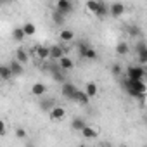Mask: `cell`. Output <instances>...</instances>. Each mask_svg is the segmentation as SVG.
Returning a JSON list of instances; mask_svg holds the SVG:
<instances>
[{
    "label": "cell",
    "mask_w": 147,
    "mask_h": 147,
    "mask_svg": "<svg viewBox=\"0 0 147 147\" xmlns=\"http://www.w3.org/2000/svg\"><path fill=\"white\" fill-rule=\"evenodd\" d=\"M121 83H123V88L126 90V94L130 97H133V99L147 94V87H145L144 80H128V78H123Z\"/></svg>",
    "instance_id": "cell-1"
},
{
    "label": "cell",
    "mask_w": 147,
    "mask_h": 147,
    "mask_svg": "<svg viewBox=\"0 0 147 147\" xmlns=\"http://www.w3.org/2000/svg\"><path fill=\"white\" fill-rule=\"evenodd\" d=\"M55 9L59 12H62L64 16H69L73 11H75V4H73L71 0H57V2H55Z\"/></svg>",
    "instance_id": "cell-5"
},
{
    "label": "cell",
    "mask_w": 147,
    "mask_h": 147,
    "mask_svg": "<svg viewBox=\"0 0 147 147\" xmlns=\"http://www.w3.org/2000/svg\"><path fill=\"white\" fill-rule=\"evenodd\" d=\"M145 76V69L142 66H130L126 69V78L128 80H144Z\"/></svg>",
    "instance_id": "cell-3"
},
{
    "label": "cell",
    "mask_w": 147,
    "mask_h": 147,
    "mask_svg": "<svg viewBox=\"0 0 147 147\" xmlns=\"http://www.w3.org/2000/svg\"><path fill=\"white\" fill-rule=\"evenodd\" d=\"M33 54H35L36 59L47 61V59H49V47H47V45H35V47H33Z\"/></svg>",
    "instance_id": "cell-8"
},
{
    "label": "cell",
    "mask_w": 147,
    "mask_h": 147,
    "mask_svg": "<svg viewBox=\"0 0 147 147\" xmlns=\"http://www.w3.org/2000/svg\"><path fill=\"white\" fill-rule=\"evenodd\" d=\"M97 92H99V88H97V85L94 83V82H88L87 85H85V94L92 99V97H95L97 95Z\"/></svg>",
    "instance_id": "cell-21"
},
{
    "label": "cell",
    "mask_w": 147,
    "mask_h": 147,
    "mask_svg": "<svg viewBox=\"0 0 147 147\" xmlns=\"http://www.w3.org/2000/svg\"><path fill=\"white\" fill-rule=\"evenodd\" d=\"M23 31H24V35L26 36H33L35 33H36V26L33 24V23H30V21H26V23H23Z\"/></svg>",
    "instance_id": "cell-19"
},
{
    "label": "cell",
    "mask_w": 147,
    "mask_h": 147,
    "mask_svg": "<svg viewBox=\"0 0 147 147\" xmlns=\"http://www.w3.org/2000/svg\"><path fill=\"white\" fill-rule=\"evenodd\" d=\"M130 52V45L126 43V42H119L118 45H116V54L118 55H126Z\"/></svg>",
    "instance_id": "cell-25"
},
{
    "label": "cell",
    "mask_w": 147,
    "mask_h": 147,
    "mask_svg": "<svg viewBox=\"0 0 147 147\" xmlns=\"http://www.w3.org/2000/svg\"><path fill=\"white\" fill-rule=\"evenodd\" d=\"M45 92H47V85L45 83H33V87H31V94L35 95V97H42V95H45Z\"/></svg>",
    "instance_id": "cell-14"
},
{
    "label": "cell",
    "mask_w": 147,
    "mask_h": 147,
    "mask_svg": "<svg viewBox=\"0 0 147 147\" xmlns=\"http://www.w3.org/2000/svg\"><path fill=\"white\" fill-rule=\"evenodd\" d=\"M111 71H113V75H114V76H119V75H121V66H119V64H113Z\"/></svg>",
    "instance_id": "cell-30"
},
{
    "label": "cell",
    "mask_w": 147,
    "mask_h": 147,
    "mask_svg": "<svg viewBox=\"0 0 147 147\" xmlns=\"http://www.w3.org/2000/svg\"><path fill=\"white\" fill-rule=\"evenodd\" d=\"M85 125H87V121H85L83 118H78V116H76V118H73V121H71V128L75 130V131H80Z\"/></svg>",
    "instance_id": "cell-20"
},
{
    "label": "cell",
    "mask_w": 147,
    "mask_h": 147,
    "mask_svg": "<svg viewBox=\"0 0 147 147\" xmlns=\"http://www.w3.org/2000/svg\"><path fill=\"white\" fill-rule=\"evenodd\" d=\"M57 64L61 66V69H62V71H71L73 67H75V61H73L71 57H67L66 54H64L62 57H59V59H57Z\"/></svg>",
    "instance_id": "cell-9"
},
{
    "label": "cell",
    "mask_w": 147,
    "mask_h": 147,
    "mask_svg": "<svg viewBox=\"0 0 147 147\" xmlns=\"http://www.w3.org/2000/svg\"><path fill=\"white\" fill-rule=\"evenodd\" d=\"M80 133L83 135V138H87V140H90V138H95L97 137V130L94 128V126H88V125H85L82 130H80Z\"/></svg>",
    "instance_id": "cell-15"
},
{
    "label": "cell",
    "mask_w": 147,
    "mask_h": 147,
    "mask_svg": "<svg viewBox=\"0 0 147 147\" xmlns=\"http://www.w3.org/2000/svg\"><path fill=\"white\" fill-rule=\"evenodd\" d=\"M9 67H11V73H12V76H21L23 73H24V64H21L19 61H11L9 64H7Z\"/></svg>",
    "instance_id": "cell-10"
},
{
    "label": "cell",
    "mask_w": 147,
    "mask_h": 147,
    "mask_svg": "<svg viewBox=\"0 0 147 147\" xmlns=\"http://www.w3.org/2000/svg\"><path fill=\"white\" fill-rule=\"evenodd\" d=\"M24 38H26V35H24V31H23L21 26L12 30V40H14V42H23Z\"/></svg>",
    "instance_id": "cell-23"
},
{
    "label": "cell",
    "mask_w": 147,
    "mask_h": 147,
    "mask_svg": "<svg viewBox=\"0 0 147 147\" xmlns=\"http://www.w3.org/2000/svg\"><path fill=\"white\" fill-rule=\"evenodd\" d=\"M49 73H50V76L54 78V82H59V83L66 82L64 71L61 69V66H59V64H55V62H50V66H49Z\"/></svg>",
    "instance_id": "cell-4"
},
{
    "label": "cell",
    "mask_w": 147,
    "mask_h": 147,
    "mask_svg": "<svg viewBox=\"0 0 147 147\" xmlns=\"http://www.w3.org/2000/svg\"><path fill=\"white\" fill-rule=\"evenodd\" d=\"M66 18H67V16H64V14H62V12H59L57 9H54V11H52V21H54V24L62 26V24L66 23Z\"/></svg>",
    "instance_id": "cell-18"
},
{
    "label": "cell",
    "mask_w": 147,
    "mask_h": 147,
    "mask_svg": "<svg viewBox=\"0 0 147 147\" xmlns=\"http://www.w3.org/2000/svg\"><path fill=\"white\" fill-rule=\"evenodd\" d=\"M12 0H0V5H9Z\"/></svg>",
    "instance_id": "cell-34"
},
{
    "label": "cell",
    "mask_w": 147,
    "mask_h": 147,
    "mask_svg": "<svg viewBox=\"0 0 147 147\" xmlns=\"http://www.w3.org/2000/svg\"><path fill=\"white\" fill-rule=\"evenodd\" d=\"M128 33H130V36H142V31H140L138 26H130L128 28Z\"/></svg>",
    "instance_id": "cell-28"
},
{
    "label": "cell",
    "mask_w": 147,
    "mask_h": 147,
    "mask_svg": "<svg viewBox=\"0 0 147 147\" xmlns=\"http://www.w3.org/2000/svg\"><path fill=\"white\" fill-rule=\"evenodd\" d=\"M16 137H18V138H24V137H26V130H24V128H18V130H16Z\"/></svg>",
    "instance_id": "cell-32"
},
{
    "label": "cell",
    "mask_w": 147,
    "mask_h": 147,
    "mask_svg": "<svg viewBox=\"0 0 147 147\" xmlns=\"http://www.w3.org/2000/svg\"><path fill=\"white\" fill-rule=\"evenodd\" d=\"M88 47H90V45H88V42H87V40H80V42L76 43V52L80 54V57H83V55H85V52L88 50Z\"/></svg>",
    "instance_id": "cell-24"
},
{
    "label": "cell",
    "mask_w": 147,
    "mask_h": 147,
    "mask_svg": "<svg viewBox=\"0 0 147 147\" xmlns=\"http://www.w3.org/2000/svg\"><path fill=\"white\" fill-rule=\"evenodd\" d=\"M0 82H2V80H0Z\"/></svg>",
    "instance_id": "cell-35"
},
{
    "label": "cell",
    "mask_w": 147,
    "mask_h": 147,
    "mask_svg": "<svg viewBox=\"0 0 147 147\" xmlns=\"http://www.w3.org/2000/svg\"><path fill=\"white\" fill-rule=\"evenodd\" d=\"M59 38H61L62 42L69 43V42L75 40V31H73V30H67V28H64V30H61V31H59Z\"/></svg>",
    "instance_id": "cell-16"
},
{
    "label": "cell",
    "mask_w": 147,
    "mask_h": 147,
    "mask_svg": "<svg viewBox=\"0 0 147 147\" xmlns=\"http://www.w3.org/2000/svg\"><path fill=\"white\" fill-rule=\"evenodd\" d=\"M54 106H55V100L54 99H43L40 102V109H43V111H50Z\"/></svg>",
    "instance_id": "cell-26"
},
{
    "label": "cell",
    "mask_w": 147,
    "mask_h": 147,
    "mask_svg": "<svg viewBox=\"0 0 147 147\" xmlns=\"http://www.w3.org/2000/svg\"><path fill=\"white\" fill-rule=\"evenodd\" d=\"M12 78V73H11V67L9 66H0V80L2 82H7Z\"/></svg>",
    "instance_id": "cell-22"
},
{
    "label": "cell",
    "mask_w": 147,
    "mask_h": 147,
    "mask_svg": "<svg viewBox=\"0 0 147 147\" xmlns=\"http://www.w3.org/2000/svg\"><path fill=\"white\" fill-rule=\"evenodd\" d=\"M49 116H50V119L52 121H62L64 118H66V109L62 107V106H54L50 111H49Z\"/></svg>",
    "instance_id": "cell-7"
},
{
    "label": "cell",
    "mask_w": 147,
    "mask_h": 147,
    "mask_svg": "<svg viewBox=\"0 0 147 147\" xmlns=\"http://www.w3.org/2000/svg\"><path fill=\"white\" fill-rule=\"evenodd\" d=\"M109 14H111L113 18L123 16V14H125V5H123L121 2H113V4L109 5Z\"/></svg>",
    "instance_id": "cell-12"
},
{
    "label": "cell",
    "mask_w": 147,
    "mask_h": 147,
    "mask_svg": "<svg viewBox=\"0 0 147 147\" xmlns=\"http://www.w3.org/2000/svg\"><path fill=\"white\" fill-rule=\"evenodd\" d=\"M69 50L67 49H64L62 45H50L49 47V59H52V61H57L59 57H62L64 54H67Z\"/></svg>",
    "instance_id": "cell-6"
},
{
    "label": "cell",
    "mask_w": 147,
    "mask_h": 147,
    "mask_svg": "<svg viewBox=\"0 0 147 147\" xmlns=\"http://www.w3.org/2000/svg\"><path fill=\"white\" fill-rule=\"evenodd\" d=\"M71 100H75V102H78V104H82V106H87V104H88V100H90V97L85 94V90L76 88V92H75V95H73V99H71Z\"/></svg>",
    "instance_id": "cell-13"
},
{
    "label": "cell",
    "mask_w": 147,
    "mask_h": 147,
    "mask_svg": "<svg viewBox=\"0 0 147 147\" xmlns=\"http://www.w3.org/2000/svg\"><path fill=\"white\" fill-rule=\"evenodd\" d=\"M5 131H7V128H5V123L0 119V137H4L5 135Z\"/></svg>",
    "instance_id": "cell-33"
},
{
    "label": "cell",
    "mask_w": 147,
    "mask_h": 147,
    "mask_svg": "<svg viewBox=\"0 0 147 147\" xmlns=\"http://www.w3.org/2000/svg\"><path fill=\"white\" fill-rule=\"evenodd\" d=\"M145 49H147V45H145L144 40H140V42L135 45V52H140V50H145Z\"/></svg>",
    "instance_id": "cell-31"
},
{
    "label": "cell",
    "mask_w": 147,
    "mask_h": 147,
    "mask_svg": "<svg viewBox=\"0 0 147 147\" xmlns=\"http://www.w3.org/2000/svg\"><path fill=\"white\" fill-rule=\"evenodd\" d=\"M97 52H95V49L94 47H88V50L85 52V55H83V59H88V61H97Z\"/></svg>",
    "instance_id": "cell-27"
},
{
    "label": "cell",
    "mask_w": 147,
    "mask_h": 147,
    "mask_svg": "<svg viewBox=\"0 0 147 147\" xmlns=\"http://www.w3.org/2000/svg\"><path fill=\"white\" fill-rule=\"evenodd\" d=\"M16 61H19L21 64H26V62L30 61V54H28V50L23 49V47H19V49L16 50Z\"/></svg>",
    "instance_id": "cell-17"
},
{
    "label": "cell",
    "mask_w": 147,
    "mask_h": 147,
    "mask_svg": "<svg viewBox=\"0 0 147 147\" xmlns=\"http://www.w3.org/2000/svg\"><path fill=\"white\" fill-rule=\"evenodd\" d=\"M87 9H88V12H92L94 16H97L100 19L109 16V5L100 2V0H87Z\"/></svg>",
    "instance_id": "cell-2"
},
{
    "label": "cell",
    "mask_w": 147,
    "mask_h": 147,
    "mask_svg": "<svg viewBox=\"0 0 147 147\" xmlns=\"http://www.w3.org/2000/svg\"><path fill=\"white\" fill-rule=\"evenodd\" d=\"M137 54H138V62L140 64H147V49L145 50H140Z\"/></svg>",
    "instance_id": "cell-29"
},
{
    "label": "cell",
    "mask_w": 147,
    "mask_h": 147,
    "mask_svg": "<svg viewBox=\"0 0 147 147\" xmlns=\"http://www.w3.org/2000/svg\"><path fill=\"white\" fill-rule=\"evenodd\" d=\"M61 92H62V95L66 97V99H73V95H75V92H76V87L73 85V83H69V82H62V88H61Z\"/></svg>",
    "instance_id": "cell-11"
}]
</instances>
